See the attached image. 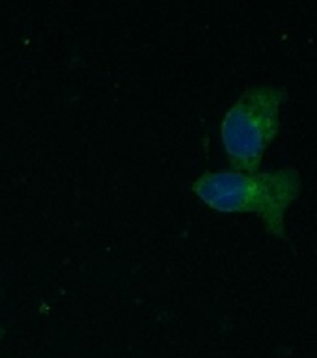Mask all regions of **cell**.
I'll return each instance as SVG.
<instances>
[{"label":"cell","mask_w":317,"mask_h":358,"mask_svg":"<svg viewBox=\"0 0 317 358\" xmlns=\"http://www.w3.org/2000/svg\"><path fill=\"white\" fill-rule=\"evenodd\" d=\"M301 173L293 166L263 172L218 170L192 183V192L220 213H256L269 234L286 239V211L301 194Z\"/></svg>","instance_id":"6da1fadb"},{"label":"cell","mask_w":317,"mask_h":358,"mask_svg":"<svg viewBox=\"0 0 317 358\" xmlns=\"http://www.w3.org/2000/svg\"><path fill=\"white\" fill-rule=\"evenodd\" d=\"M288 99L282 86L246 88L220 123V140L232 170L258 172L263 153L280 131V106Z\"/></svg>","instance_id":"7a4b0ae2"},{"label":"cell","mask_w":317,"mask_h":358,"mask_svg":"<svg viewBox=\"0 0 317 358\" xmlns=\"http://www.w3.org/2000/svg\"><path fill=\"white\" fill-rule=\"evenodd\" d=\"M2 336H4V329H2V324H0V340H2Z\"/></svg>","instance_id":"3957f363"}]
</instances>
